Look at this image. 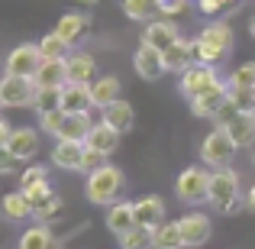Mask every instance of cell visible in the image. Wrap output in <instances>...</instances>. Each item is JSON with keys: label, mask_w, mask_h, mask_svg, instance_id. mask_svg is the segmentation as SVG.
I'll return each instance as SVG.
<instances>
[{"label": "cell", "mask_w": 255, "mask_h": 249, "mask_svg": "<svg viewBox=\"0 0 255 249\" xmlns=\"http://www.w3.org/2000/svg\"><path fill=\"white\" fill-rule=\"evenodd\" d=\"M3 107H6V104H3V87H0V110H3Z\"/></svg>", "instance_id": "cell-46"}, {"label": "cell", "mask_w": 255, "mask_h": 249, "mask_svg": "<svg viewBox=\"0 0 255 249\" xmlns=\"http://www.w3.org/2000/svg\"><path fill=\"white\" fill-rule=\"evenodd\" d=\"M230 100L246 113H255V87H233L230 84Z\"/></svg>", "instance_id": "cell-37"}, {"label": "cell", "mask_w": 255, "mask_h": 249, "mask_svg": "<svg viewBox=\"0 0 255 249\" xmlns=\"http://www.w3.org/2000/svg\"><path fill=\"white\" fill-rule=\"evenodd\" d=\"M36 87H65L68 84V68H65V58H42L39 71L32 75Z\"/></svg>", "instance_id": "cell-19"}, {"label": "cell", "mask_w": 255, "mask_h": 249, "mask_svg": "<svg viewBox=\"0 0 255 249\" xmlns=\"http://www.w3.org/2000/svg\"><path fill=\"white\" fill-rule=\"evenodd\" d=\"M16 249H55V237H52V230L39 220L36 227H29V230L19 233Z\"/></svg>", "instance_id": "cell-28"}, {"label": "cell", "mask_w": 255, "mask_h": 249, "mask_svg": "<svg viewBox=\"0 0 255 249\" xmlns=\"http://www.w3.org/2000/svg\"><path fill=\"white\" fill-rule=\"evenodd\" d=\"M39 126H16L10 130V139H6V152H10L16 162H32L39 156V146H42V136H39Z\"/></svg>", "instance_id": "cell-8"}, {"label": "cell", "mask_w": 255, "mask_h": 249, "mask_svg": "<svg viewBox=\"0 0 255 249\" xmlns=\"http://www.w3.org/2000/svg\"><path fill=\"white\" fill-rule=\"evenodd\" d=\"M181 39V29H178V23L168 16V19H149L145 23V29H142V42H149V45H155V49H168V45H174Z\"/></svg>", "instance_id": "cell-15"}, {"label": "cell", "mask_w": 255, "mask_h": 249, "mask_svg": "<svg viewBox=\"0 0 255 249\" xmlns=\"http://www.w3.org/2000/svg\"><path fill=\"white\" fill-rule=\"evenodd\" d=\"M123 188H126V175H123V168L107 165V162H104V165H97V168H91V172H87L84 194H87V201H91V204H97V207H110L113 201H120Z\"/></svg>", "instance_id": "cell-1"}, {"label": "cell", "mask_w": 255, "mask_h": 249, "mask_svg": "<svg viewBox=\"0 0 255 249\" xmlns=\"http://www.w3.org/2000/svg\"><path fill=\"white\" fill-rule=\"evenodd\" d=\"M246 207H249V211L255 214V185L249 188V191H246Z\"/></svg>", "instance_id": "cell-44"}, {"label": "cell", "mask_w": 255, "mask_h": 249, "mask_svg": "<svg viewBox=\"0 0 255 249\" xmlns=\"http://www.w3.org/2000/svg\"><path fill=\"white\" fill-rule=\"evenodd\" d=\"M62 211V198H58L55 191H45V194H39V198H32V217L36 220H49V217H55V214Z\"/></svg>", "instance_id": "cell-32"}, {"label": "cell", "mask_w": 255, "mask_h": 249, "mask_svg": "<svg viewBox=\"0 0 255 249\" xmlns=\"http://www.w3.org/2000/svg\"><path fill=\"white\" fill-rule=\"evenodd\" d=\"M87 87H91V104L100 107V110L120 97V78L117 75H97Z\"/></svg>", "instance_id": "cell-22"}, {"label": "cell", "mask_w": 255, "mask_h": 249, "mask_svg": "<svg viewBox=\"0 0 255 249\" xmlns=\"http://www.w3.org/2000/svg\"><path fill=\"white\" fill-rule=\"evenodd\" d=\"M65 68H68V81L91 84L94 78H97V58H94L91 52H68Z\"/></svg>", "instance_id": "cell-17"}, {"label": "cell", "mask_w": 255, "mask_h": 249, "mask_svg": "<svg viewBox=\"0 0 255 249\" xmlns=\"http://www.w3.org/2000/svg\"><path fill=\"white\" fill-rule=\"evenodd\" d=\"M87 26H91L87 13H65V16L55 23V32H58V36H62L68 45H78V42L87 36Z\"/></svg>", "instance_id": "cell-20"}, {"label": "cell", "mask_w": 255, "mask_h": 249, "mask_svg": "<svg viewBox=\"0 0 255 249\" xmlns=\"http://www.w3.org/2000/svg\"><path fill=\"white\" fill-rule=\"evenodd\" d=\"M42 65V49L39 42H23L16 49H10V55L3 58V71L6 75H23V78H32Z\"/></svg>", "instance_id": "cell-7"}, {"label": "cell", "mask_w": 255, "mask_h": 249, "mask_svg": "<svg viewBox=\"0 0 255 249\" xmlns=\"http://www.w3.org/2000/svg\"><path fill=\"white\" fill-rule=\"evenodd\" d=\"M0 87H3V104L19 110V107H32L36 100V81L32 78H23V75H6L0 78Z\"/></svg>", "instance_id": "cell-9"}, {"label": "cell", "mask_w": 255, "mask_h": 249, "mask_svg": "<svg viewBox=\"0 0 255 249\" xmlns=\"http://www.w3.org/2000/svg\"><path fill=\"white\" fill-rule=\"evenodd\" d=\"M174 191H178V198L184 201V204H207V198H210V172H207L204 165H191L184 168V172L178 175V181H174Z\"/></svg>", "instance_id": "cell-5"}, {"label": "cell", "mask_w": 255, "mask_h": 249, "mask_svg": "<svg viewBox=\"0 0 255 249\" xmlns=\"http://www.w3.org/2000/svg\"><path fill=\"white\" fill-rule=\"evenodd\" d=\"M94 120L87 110H78V113H65L62 120V130H58V139H84L91 133Z\"/></svg>", "instance_id": "cell-27"}, {"label": "cell", "mask_w": 255, "mask_h": 249, "mask_svg": "<svg viewBox=\"0 0 255 249\" xmlns=\"http://www.w3.org/2000/svg\"><path fill=\"white\" fill-rule=\"evenodd\" d=\"M155 249H184V237H181L178 220H162L155 227Z\"/></svg>", "instance_id": "cell-30"}, {"label": "cell", "mask_w": 255, "mask_h": 249, "mask_svg": "<svg viewBox=\"0 0 255 249\" xmlns=\"http://www.w3.org/2000/svg\"><path fill=\"white\" fill-rule=\"evenodd\" d=\"M213 81H220L217 65H210V62H194V65H187V68L178 75V91L191 100V97H197L200 91H207Z\"/></svg>", "instance_id": "cell-6"}, {"label": "cell", "mask_w": 255, "mask_h": 249, "mask_svg": "<svg viewBox=\"0 0 255 249\" xmlns=\"http://www.w3.org/2000/svg\"><path fill=\"white\" fill-rule=\"evenodd\" d=\"M207 204L217 214H236L246 204L243 191H239V175L230 165L210 172V198H207Z\"/></svg>", "instance_id": "cell-2"}, {"label": "cell", "mask_w": 255, "mask_h": 249, "mask_svg": "<svg viewBox=\"0 0 255 249\" xmlns=\"http://www.w3.org/2000/svg\"><path fill=\"white\" fill-rule=\"evenodd\" d=\"M230 52H233V26L230 23H210L194 39V58L197 62L220 65Z\"/></svg>", "instance_id": "cell-3"}, {"label": "cell", "mask_w": 255, "mask_h": 249, "mask_svg": "<svg viewBox=\"0 0 255 249\" xmlns=\"http://www.w3.org/2000/svg\"><path fill=\"white\" fill-rule=\"evenodd\" d=\"M39 181H49V168H45V165H32V162H26V168L19 172V188L39 185Z\"/></svg>", "instance_id": "cell-38"}, {"label": "cell", "mask_w": 255, "mask_h": 249, "mask_svg": "<svg viewBox=\"0 0 255 249\" xmlns=\"http://www.w3.org/2000/svg\"><path fill=\"white\" fill-rule=\"evenodd\" d=\"M223 130L233 136V143H236L239 149H249V146L255 143V113L239 110L233 120H226V123H223Z\"/></svg>", "instance_id": "cell-18"}, {"label": "cell", "mask_w": 255, "mask_h": 249, "mask_svg": "<svg viewBox=\"0 0 255 249\" xmlns=\"http://www.w3.org/2000/svg\"><path fill=\"white\" fill-rule=\"evenodd\" d=\"M104 162H107V156H104V152L87 149V156H84V172H91V168H97V165H104Z\"/></svg>", "instance_id": "cell-40"}, {"label": "cell", "mask_w": 255, "mask_h": 249, "mask_svg": "<svg viewBox=\"0 0 255 249\" xmlns=\"http://www.w3.org/2000/svg\"><path fill=\"white\" fill-rule=\"evenodd\" d=\"M184 3L187 0H158V13L162 16H178V13H184Z\"/></svg>", "instance_id": "cell-39"}, {"label": "cell", "mask_w": 255, "mask_h": 249, "mask_svg": "<svg viewBox=\"0 0 255 249\" xmlns=\"http://www.w3.org/2000/svg\"><path fill=\"white\" fill-rule=\"evenodd\" d=\"M162 55H165V68H168L171 75H181L187 65L197 62V58H194V42H187V39H178V42L168 45Z\"/></svg>", "instance_id": "cell-23"}, {"label": "cell", "mask_w": 255, "mask_h": 249, "mask_svg": "<svg viewBox=\"0 0 255 249\" xmlns=\"http://www.w3.org/2000/svg\"><path fill=\"white\" fill-rule=\"evenodd\" d=\"M100 120H107L110 126H117L120 133H129V130H132V123H136V110H132L129 100L117 97L113 104H107V107H104V117H100Z\"/></svg>", "instance_id": "cell-21"}, {"label": "cell", "mask_w": 255, "mask_h": 249, "mask_svg": "<svg viewBox=\"0 0 255 249\" xmlns=\"http://www.w3.org/2000/svg\"><path fill=\"white\" fill-rule=\"evenodd\" d=\"M223 0H200V10H204L207 13V16H213V13H220V10H223Z\"/></svg>", "instance_id": "cell-42"}, {"label": "cell", "mask_w": 255, "mask_h": 249, "mask_svg": "<svg viewBox=\"0 0 255 249\" xmlns=\"http://www.w3.org/2000/svg\"><path fill=\"white\" fill-rule=\"evenodd\" d=\"M62 107V87H36V100H32V110L36 113H49Z\"/></svg>", "instance_id": "cell-34"}, {"label": "cell", "mask_w": 255, "mask_h": 249, "mask_svg": "<svg viewBox=\"0 0 255 249\" xmlns=\"http://www.w3.org/2000/svg\"><path fill=\"white\" fill-rule=\"evenodd\" d=\"M252 162H255V159H252Z\"/></svg>", "instance_id": "cell-47"}, {"label": "cell", "mask_w": 255, "mask_h": 249, "mask_svg": "<svg viewBox=\"0 0 255 249\" xmlns=\"http://www.w3.org/2000/svg\"><path fill=\"white\" fill-rule=\"evenodd\" d=\"M13 168H16V159H13L10 152H6V146H3V149H0V175H10Z\"/></svg>", "instance_id": "cell-41"}, {"label": "cell", "mask_w": 255, "mask_h": 249, "mask_svg": "<svg viewBox=\"0 0 255 249\" xmlns=\"http://www.w3.org/2000/svg\"><path fill=\"white\" fill-rule=\"evenodd\" d=\"M91 87L87 84H78V81H68L62 87V110L68 113H78V110H91Z\"/></svg>", "instance_id": "cell-25"}, {"label": "cell", "mask_w": 255, "mask_h": 249, "mask_svg": "<svg viewBox=\"0 0 255 249\" xmlns=\"http://www.w3.org/2000/svg\"><path fill=\"white\" fill-rule=\"evenodd\" d=\"M10 130H13V126L6 123L3 117H0V149H3V146H6V139H10Z\"/></svg>", "instance_id": "cell-43"}, {"label": "cell", "mask_w": 255, "mask_h": 249, "mask_svg": "<svg viewBox=\"0 0 255 249\" xmlns=\"http://www.w3.org/2000/svg\"><path fill=\"white\" fill-rule=\"evenodd\" d=\"M226 81L233 87H255V62H246V65H239V68H233Z\"/></svg>", "instance_id": "cell-36"}, {"label": "cell", "mask_w": 255, "mask_h": 249, "mask_svg": "<svg viewBox=\"0 0 255 249\" xmlns=\"http://www.w3.org/2000/svg\"><path fill=\"white\" fill-rule=\"evenodd\" d=\"M104 224L113 237H123L126 230H132V227L139 224L136 220V201H113L104 214Z\"/></svg>", "instance_id": "cell-14"}, {"label": "cell", "mask_w": 255, "mask_h": 249, "mask_svg": "<svg viewBox=\"0 0 255 249\" xmlns=\"http://www.w3.org/2000/svg\"><path fill=\"white\" fill-rule=\"evenodd\" d=\"M178 224H181V237H184V249H200L204 243H210L213 224L207 214H184Z\"/></svg>", "instance_id": "cell-13"}, {"label": "cell", "mask_w": 255, "mask_h": 249, "mask_svg": "<svg viewBox=\"0 0 255 249\" xmlns=\"http://www.w3.org/2000/svg\"><path fill=\"white\" fill-rule=\"evenodd\" d=\"M0 207H3V214H6L10 220H26V217H32V201H29V194H26L23 188L3 194V198H0Z\"/></svg>", "instance_id": "cell-26"}, {"label": "cell", "mask_w": 255, "mask_h": 249, "mask_svg": "<svg viewBox=\"0 0 255 249\" xmlns=\"http://www.w3.org/2000/svg\"><path fill=\"white\" fill-rule=\"evenodd\" d=\"M65 113H68V110H62V107H58V110H49V113H39V130H42L45 136H58Z\"/></svg>", "instance_id": "cell-35"}, {"label": "cell", "mask_w": 255, "mask_h": 249, "mask_svg": "<svg viewBox=\"0 0 255 249\" xmlns=\"http://www.w3.org/2000/svg\"><path fill=\"white\" fill-rule=\"evenodd\" d=\"M236 149L239 146L233 143V136L223 130V126H217V130H210L204 139H200V162L207 168H226L236 159Z\"/></svg>", "instance_id": "cell-4"}, {"label": "cell", "mask_w": 255, "mask_h": 249, "mask_svg": "<svg viewBox=\"0 0 255 249\" xmlns=\"http://www.w3.org/2000/svg\"><path fill=\"white\" fill-rule=\"evenodd\" d=\"M123 13L132 23H149L158 13V0H123Z\"/></svg>", "instance_id": "cell-31"}, {"label": "cell", "mask_w": 255, "mask_h": 249, "mask_svg": "<svg viewBox=\"0 0 255 249\" xmlns=\"http://www.w3.org/2000/svg\"><path fill=\"white\" fill-rule=\"evenodd\" d=\"M249 32H252V39H255V16L249 19Z\"/></svg>", "instance_id": "cell-45"}, {"label": "cell", "mask_w": 255, "mask_h": 249, "mask_svg": "<svg viewBox=\"0 0 255 249\" xmlns=\"http://www.w3.org/2000/svg\"><path fill=\"white\" fill-rule=\"evenodd\" d=\"M117 240H120V249H155V230L142 224H136L132 230H126Z\"/></svg>", "instance_id": "cell-29"}, {"label": "cell", "mask_w": 255, "mask_h": 249, "mask_svg": "<svg viewBox=\"0 0 255 249\" xmlns=\"http://www.w3.org/2000/svg\"><path fill=\"white\" fill-rule=\"evenodd\" d=\"M84 156H87L84 139H58L52 146V165L65 168V172H84Z\"/></svg>", "instance_id": "cell-10"}, {"label": "cell", "mask_w": 255, "mask_h": 249, "mask_svg": "<svg viewBox=\"0 0 255 249\" xmlns=\"http://www.w3.org/2000/svg\"><path fill=\"white\" fill-rule=\"evenodd\" d=\"M226 97H230V81L220 78V81H213L207 91H200L197 97H191V113L194 117H210L213 120V113L226 104Z\"/></svg>", "instance_id": "cell-12"}, {"label": "cell", "mask_w": 255, "mask_h": 249, "mask_svg": "<svg viewBox=\"0 0 255 249\" xmlns=\"http://www.w3.org/2000/svg\"><path fill=\"white\" fill-rule=\"evenodd\" d=\"M39 49H42V58H68L71 45L65 42L55 29H52V32H45V36L39 39Z\"/></svg>", "instance_id": "cell-33"}, {"label": "cell", "mask_w": 255, "mask_h": 249, "mask_svg": "<svg viewBox=\"0 0 255 249\" xmlns=\"http://www.w3.org/2000/svg\"><path fill=\"white\" fill-rule=\"evenodd\" d=\"M120 136H123V133H120L117 126H110L107 120H100V123L91 126V133L84 136V143H87V149H97V152H104V156H113V152L120 149Z\"/></svg>", "instance_id": "cell-16"}, {"label": "cell", "mask_w": 255, "mask_h": 249, "mask_svg": "<svg viewBox=\"0 0 255 249\" xmlns=\"http://www.w3.org/2000/svg\"><path fill=\"white\" fill-rule=\"evenodd\" d=\"M136 220L142 227H152V230H155V227L165 220V201L158 198V194H145V198H139L136 201Z\"/></svg>", "instance_id": "cell-24"}, {"label": "cell", "mask_w": 255, "mask_h": 249, "mask_svg": "<svg viewBox=\"0 0 255 249\" xmlns=\"http://www.w3.org/2000/svg\"><path fill=\"white\" fill-rule=\"evenodd\" d=\"M132 65H136V75L142 78V81H158L162 75H168L162 49H155V45H149V42H142V45L136 49V55H132Z\"/></svg>", "instance_id": "cell-11"}]
</instances>
